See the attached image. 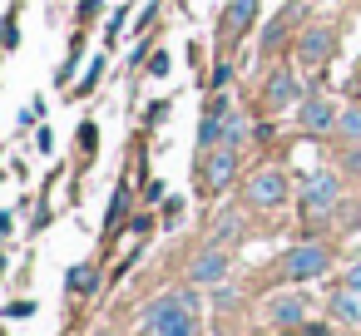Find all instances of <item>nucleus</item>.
I'll return each mask as SVG.
<instances>
[{"label": "nucleus", "instance_id": "4468645a", "mask_svg": "<svg viewBox=\"0 0 361 336\" xmlns=\"http://www.w3.org/2000/svg\"><path fill=\"white\" fill-rule=\"evenodd\" d=\"M336 134L351 139V144H361V104H346V109L336 114Z\"/></svg>", "mask_w": 361, "mask_h": 336}, {"label": "nucleus", "instance_id": "9d476101", "mask_svg": "<svg viewBox=\"0 0 361 336\" xmlns=\"http://www.w3.org/2000/svg\"><path fill=\"white\" fill-rule=\"evenodd\" d=\"M188 277H193V287H213V282H223V277H228V252H223V247L198 252L193 267H188Z\"/></svg>", "mask_w": 361, "mask_h": 336}, {"label": "nucleus", "instance_id": "b1692460", "mask_svg": "<svg viewBox=\"0 0 361 336\" xmlns=\"http://www.w3.org/2000/svg\"><path fill=\"white\" fill-rule=\"evenodd\" d=\"M169 109H173V104H169V99H159V104H154V114H149V124H164V119H169Z\"/></svg>", "mask_w": 361, "mask_h": 336}, {"label": "nucleus", "instance_id": "0eeeda50", "mask_svg": "<svg viewBox=\"0 0 361 336\" xmlns=\"http://www.w3.org/2000/svg\"><path fill=\"white\" fill-rule=\"evenodd\" d=\"M252 25H257V0H228V11H223V40L238 45Z\"/></svg>", "mask_w": 361, "mask_h": 336}, {"label": "nucleus", "instance_id": "f3484780", "mask_svg": "<svg viewBox=\"0 0 361 336\" xmlns=\"http://www.w3.org/2000/svg\"><path fill=\"white\" fill-rule=\"evenodd\" d=\"M124 213H129V193H119V198L109 203V228H119V223H124Z\"/></svg>", "mask_w": 361, "mask_h": 336}, {"label": "nucleus", "instance_id": "393cba45", "mask_svg": "<svg viewBox=\"0 0 361 336\" xmlns=\"http://www.w3.org/2000/svg\"><path fill=\"white\" fill-rule=\"evenodd\" d=\"M178 213H183V203H178V198H169V203H164V223H178Z\"/></svg>", "mask_w": 361, "mask_h": 336}, {"label": "nucleus", "instance_id": "dca6fc26", "mask_svg": "<svg viewBox=\"0 0 361 336\" xmlns=\"http://www.w3.org/2000/svg\"><path fill=\"white\" fill-rule=\"evenodd\" d=\"M228 237H238V218H218V232H213V247H223Z\"/></svg>", "mask_w": 361, "mask_h": 336}, {"label": "nucleus", "instance_id": "6e6552de", "mask_svg": "<svg viewBox=\"0 0 361 336\" xmlns=\"http://www.w3.org/2000/svg\"><path fill=\"white\" fill-rule=\"evenodd\" d=\"M238 173V149H213V154H203V183H208V193H218L228 178Z\"/></svg>", "mask_w": 361, "mask_h": 336}, {"label": "nucleus", "instance_id": "9b49d317", "mask_svg": "<svg viewBox=\"0 0 361 336\" xmlns=\"http://www.w3.org/2000/svg\"><path fill=\"white\" fill-rule=\"evenodd\" d=\"M302 316H307V301L302 297H272L267 301V321L272 326H297Z\"/></svg>", "mask_w": 361, "mask_h": 336}, {"label": "nucleus", "instance_id": "f8f14e48", "mask_svg": "<svg viewBox=\"0 0 361 336\" xmlns=\"http://www.w3.org/2000/svg\"><path fill=\"white\" fill-rule=\"evenodd\" d=\"M243 139H247V119H243V109H228L223 114V144L228 149H243Z\"/></svg>", "mask_w": 361, "mask_h": 336}, {"label": "nucleus", "instance_id": "1a4fd4ad", "mask_svg": "<svg viewBox=\"0 0 361 336\" xmlns=\"http://www.w3.org/2000/svg\"><path fill=\"white\" fill-rule=\"evenodd\" d=\"M262 99H267V109H292V104H302L292 70H272V75H267V85H262Z\"/></svg>", "mask_w": 361, "mask_h": 336}, {"label": "nucleus", "instance_id": "4be33fe9", "mask_svg": "<svg viewBox=\"0 0 361 336\" xmlns=\"http://www.w3.org/2000/svg\"><path fill=\"white\" fill-rule=\"evenodd\" d=\"M99 70H104V65H90V75H85V80H80V94H90V89H94V85H99Z\"/></svg>", "mask_w": 361, "mask_h": 336}, {"label": "nucleus", "instance_id": "7ed1b4c3", "mask_svg": "<svg viewBox=\"0 0 361 336\" xmlns=\"http://www.w3.org/2000/svg\"><path fill=\"white\" fill-rule=\"evenodd\" d=\"M336 203H341V178H336V173L322 168V173H312V178L302 183V213H307V218H326Z\"/></svg>", "mask_w": 361, "mask_h": 336}, {"label": "nucleus", "instance_id": "a878e982", "mask_svg": "<svg viewBox=\"0 0 361 336\" xmlns=\"http://www.w3.org/2000/svg\"><path fill=\"white\" fill-rule=\"evenodd\" d=\"M11 232V213H0V237H6Z\"/></svg>", "mask_w": 361, "mask_h": 336}, {"label": "nucleus", "instance_id": "bb28decb", "mask_svg": "<svg viewBox=\"0 0 361 336\" xmlns=\"http://www.w3.org/2000/svg\"><path fill=\"white\" fill-rule=\"evenodd\" d=\"M0 277H6V257H0Z\"/></svg>", "mask_w": 361, "mask_h": 336}, {"label": "nucleus", "instance_id": "2eb2a0df", "mask_svg": "<svg viewBox=\"0 0 361 336\" xmlns=\"http://www.w3.org/2000/svg\"><path fill=\"white\" fill-rule=\"evenodd\" d=\"M94 282H99V277H94V267H90V262L70 267V277H65V287H70V292H94Z\"/></svg>", "mask_w": 361, "mask_h": 336}, {"label": "nucleus", "instance_id": "6ab92c4d", "mask_svg": "<svg viewBox=\"0 0 361 336\" xmlns=\"http://www.w3.org/2000/svg\"><path fill=\"white\" fill-rule=\"evenodd\" d=\"M20 35H16V15H6V25H0V50H11Z\"/></svg>", "mask_w": 361, "mask_h": 336}, {"label": "nucleus", "instance_id": "5701e85b", "mask_svg": "<svg viewBox=\"0 0 361 336\" xmlns=\"http://www.w3.org/2000/svg\"><path fill=\"white\" fill-rule=\"evenodd\" d=\"M149 70H154V75H169V55H164V50H154V60H149Z\"/></svg>", "mask_w": 361, "mask_h": 336}, {"label": "nucleus", "instance_id": "39448f33", "mask_svg": "<svg viewBox=\"0 0 361 336\" xmlns=\"http://www.w3.org/2000/svg\"><path fill=\"white\" fill-rule=\"evenodd\" d=\"M331 50H336L331 25H307V30L297 35V60H302V65H312V70H322V65L331 60Z\"/></svg>", "mask_w": 361, "mask_h": 336}, {"label": "nucleus", "instance_id": "20e7f679", "mask_svg": "<svg viewBox=\"0 0 361 336\" xmlns=\"http://www.w3.org/2000/svg\"><path fill=\"white\" fill-rule=\"evenodd\" d=\"M287 173L282 168H257L252 178H247V203L252 208H282L287 203Z\"/></svg>", "mask_w": 361, "mask_h": 336}, {"label": "nucleus", "instance_id": "a211bd4d", "mask_svg": "<svg viewBox=\"0 0 361 336\" xmlns=\"http://www.w3.org/2000/svg\"><path fill=\"white\" fill-rule=\"evenodd\" d=\"M228 75H233V65H228V60H218V65H213V75H208V85H213V89H223V85H228Z\"/></svg>", "mask_w": 361, "mask_h": 336}, {"label": "nucleus", "instance_id": "423d86ee", "mask_svg": "<svg viewBox=\"0 0 361 336\" xmlns=\"http://www.w3.org/2000/svg\"><path fill=\"white\" fill-rule=\"evenodd\" d=\"M336 104L331 99H322V94H312V99H302L297 104V119H302V129L307 134H336Z\"/></svg>", "mask_w": 361, "mask_h": 336}, {"label": "nucleus", "instance_id": "ddd939ff", "mask_svg": "<svg viewBox=\"0 0 361 336\" xmlns=\"http://www.w3.org/2000/svg\"><path fill=\"white\" fill-rule=\"evenodd\" d=\"M361 292H351V287H341L336 297H331V311L341 316V321H361V301H356Z\"/></svg>", "mask_w": 361, "mask_h": 336}, {"label": "nucleus", "instance_id": "f03ea898", "mask_svg": "<svg viewBox=\"0 0 361 336\" xmlns=\"http://www.w3.org/2000/svg\"><path fill=\"white\" fill-rule=\"evenodd\" d=\"M277 267H282L287 282H312V277H322V272L331 267V252H326L322 242H297Z\"/></svg>", "mask_w": 361, "mask_h": 336}, {"label": "nucleus", "instance_id": "412c9836", "mask_svg": "<svg viewBox=\"0 0 361 336\" xmlns=\"http://www.w3.org/2000/svg\"><path fill=\"white\" fill-rule=\"evenodd\" d=\"M341 163H346V168H351V173H361V144H351V149H346V154H341Z\"/></svg>", "mask_w": 361, "mask_h": 336}, {"label": "nucleus", "instance_id": "f257e3e1", "mask_svg": "<svg viewBox=\"0 0 361 336\" xmlns=\"http://www.w3.org/2000/svg\"><path fill=\"white\" fill-rule=\"evenodd\" d=\"M193 306L198 297L193 292H169L149 306V331L154 336H193Z\"/></svg>", "mask_w": 361, "mask_h": 336}, {"label": "nucleus", "instance_id": "aec40b11", "mask_svg": "<svg viewBox=\"0 0 361 336\" xmlns=\"http://www.w3.org/2000/svg\"><path fill=\"white\" fill-rule=\"evenodd\" d=\"M40 119H45V104H40V99H30V104H25V114H20V124H40Z\"/></svg>", "mask_w": 361, "mask_h": 336}]
</instances>
